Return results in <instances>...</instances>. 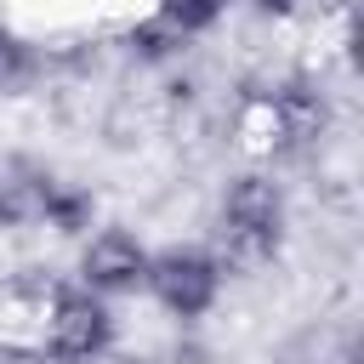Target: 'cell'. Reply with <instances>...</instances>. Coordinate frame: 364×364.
<instances>
[{
	"instance_id": "4",
	"label": "cell",
	"mask_w": 364,
	"mask_h": 364,
	"mask_svg": "<svg viewBox=\"0 0 364 364\" xmlns=\"http://www.w3.org/2000/svg\"><path fill=\"white\" fill-rule=\"evenodd\" d=\"M148 256H154V245H148L131 222L102 216V222L74 245V273H68V279H80L85 290H97L102 301H114V307H119V301L142 296Z\"/></svg>"
},
{
	"instance_id": "6",
	"label": "cell",
	"mask_w": 364,
	"mask_h": 364,
	"mask_svg": "<svg viewBox=\"0 0 364 364\" xmlns=\"http://www.w3.org/2000/svg\"><path fill=\"white\" fill-rule=\"evenodd\" d=\"M97 222H102V199L91 193V182L57 171L51 188H46V199H40V222H34V233H51V239H63V245H80Z\"/></svg>"
},
{
	"instance_id": "7",
	"label": "cell",
	"mask_w": 364,
	"mask_h": 364,
	"mask_svg": "<svg viewBox=\"0 0 364 364\" xmlns=\"http://www.w3.org/2000/svg\"><path fill=\"white\" fill-rule=\"evenodd\" d=\"M51 165L28 154H0V233H23L40 222V199L51 188Z\"/></svg>"
},
{
	"instance_id": "9",
	"label": "cell",
	"mask_w": 364,
	"mask_h": 364,
	"mask_svg": "<svg viewBox=\"0 0 364 364\" xmlns=\"http://www.w3.org/2000/svg\"><path fill=\"white\" fill-rule=\"evenodd\" d=\"M125 51H131L136 63H148V68H171V63H182V57H188V46H182L165 23H154L148 11L125 28Z\"/></svg>"
},
{
	"instance_id": "8",
	"label": "cell",
	"mask_w": 364,
	"mask_h": 364,
	"mask_svg": "<svg viewBox=\"0 0 364 364\" xmlns=\"http://www.w3.org/2000/svg\"><path fill=\"white\" fill-rule=\"evenodd\" d=\"M233 6L239 0H148V17L165 23L182 46H193V40H210L233 17Z\"/></svg>"
},
{
	"instance_id": "5",
	"label": "cell",
	"mask_w": 364,
	"mask_h": 364,
	"mask_svg": "<svg viewBox=\"0 0 364 364\" xmlns=\"http://www.w3.org/2000/svg\"><path fill=\"white\" fill-rule=\"evenodd\" d=\"M256 114H262L267 154H296V148L318 142L324 136V119H330L324 91L313 80H279V85H267L262 102H256Z\"/></svg>"
},
{
	"instance_id": "2",
	"label": "cell",
	"mask_w": 364,
	"mask_h": 364,
	"mask_svg": "<svg viewBox=\"0 0 364 364\" xmlns=\"http://www.w3.org/2000/svg\"><path fill=\"white\" fill-rule=\"evenodd\" d=\"M28 353L40 364H108L119 353V307L80 279H57L28 301Z\"/></svg>"
},
{
	"instance_id": "3",
	"label": "cell",
	"mask_w": 364,
	"mask_h": 364,
	"mask_svg": "<svg viewBox=\"0 0 364 364\" xmlns=\"http://www.w3.org/2000/svg\"><path fill=\"white\" fill-rule=\"evenodd\" d=\"M228 284H233V273H228V262L216 256L210 239H165V245H154V256H148L142 296H148L171 324L193 330V324L216 318V307L228 301Z\"/></svg>"
},
{
	"instance_id": "10",
	"label": "cell",
	"mask_w": 364,
	"mask_h": 364,
	"mask_svg": "<svg viewBox=\"0 0 364 364\" xmlns=\"http://www.w3.org/2000/svg\"><path fill=\"white\" fill-rule=\"evenodd\" d=\"M245 6H250L262 23H296V17H301L313 0H245Z\"/></svg>"
},
{
	"instance_id": "11",
	"label": "cell",
	"mask_w": 364,
	"mask_h": 364,
	"mask_svg": "<svg viewBox=\"0 0 364 364\" xmlns=\"http://www.w3.org/2000/svg\"><path fill=\"white\" fill-rule=\"evenodd\" d=\"M0 364H40L28 353V341H0Z\"/></svg>"
},
{
	"instance_id": "12",
	"label": "cell",
	"mask_w": 364,
	"mask_h": 364,
	"mask_svg": "<svg viewBox=\"0 0 364 364\" xmlns=\"http://www.w3.org/2000/svg\"><path fill=\"white\" fill-rule=\"evenodd\" d=\"M108 364H159V358H142V353H114Z\"/></svg>"
},
{
	"instance_id": "1",
	"label": "cell",
	"mask_w": 364,
	"mask_h": 364,
	"mask_svg": "<svg viewBox=\"0 0 364 364\" xmlns=\"http://www.w3.org/2000/svg\"><path fill=\"white\" fill-rule=\"evenodd\" d=\"M296 210H290V188L273 165H245L216 188L210 205V245L228 262V273L239 267H273L290 245Z\"/></svg>"
}]
</instances>
